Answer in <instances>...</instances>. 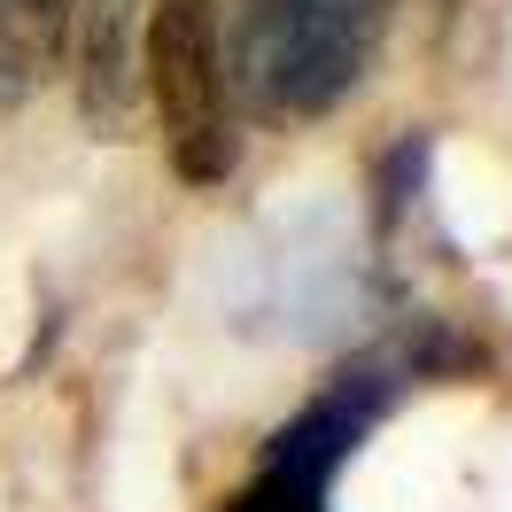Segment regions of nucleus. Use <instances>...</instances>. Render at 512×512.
<instances>
[{
	"instance_id": "f257e3e1",
	"label": "nucleus",
	"mask_w": 512,
	"mask_h": 512,
	"mask_svg": "<svg viewBox=\"0 0 512 512\" xmlns=\"http://www.w3.org/2000/svg\"><path fill=\"white\" fill-rule=\"evenodd\" d=\"M396 0H233L218 24L225 86L264 125H311L357 94Z\"/></svg>"
},
{
	"instance_id": "f03ea898",
	"label": "nucleus",
	"mask_w": 512,
	"mask_h": 512,
	"mask_svg": "<svg viewBox=\"0 0 512 512\" xmlns=\"http://www.w3.org/2000/svg\"><path fill=\"white\" fill-rule=\"evenodd\" d=\"M140 70H148V101H156V117H163L179 179L187 187H225L233 163H241V140H233V117H225L218 8L210 0H156L148 8Z\"/></svg>"
},
{
	"instance_id": "7ed1b4c3",
	"label": "nucleus",
	"mask_w": 512,
	"mask_h": 512,
	"mask_svg": "<svg viewBox=\"0 0 512 512\" xmlns=\"http://www.w3.org/2000/svg\"><path fill=\"white\" fill-rule=\"evenodd\" d=\"M70 39L78 0H0V109H24L39 86H55Z\"/></svg>"
},
{
	"instance_id": "20e7f679",
	"label": "nucleus",
	"mask_w": 512,
	"mask_h": 512,
	"mask_svg": "<svg viewBox=\"0 0 512 512\" xmlns=\"http://www.w3.org/2000/svg\"><path fill=\"white\" fill-rule=\"evenodd\" d=\"M86 24V125L125 132L132 109V0H78Z\"/></svg>"
},
{
	"instance_id": "39448f33",
	"label": "nucleus",
	"mask_w": 512,
	"mask_h": 512,
	"mask_svg": "<svg viewBox=\"0 0 512 512\" xmlns=\"http://www.w3.org/2000/svg\"><path fill=\"white\" fill-rule=\"evenodd\" d=\"M225 512H326V489H311V481L295 474H272V466H256V481L233 497Z\"/></svg>"
}]
</instances>
